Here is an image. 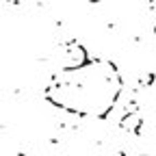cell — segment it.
I'll list each match as a JSON object with an SVG mask.
<instances>
[{"mask_svg":"<svg viewBox=\"0 0 156 156\" xmlns=\"http://www.w3.org/2000/svg\"><path fill=\"white\" fill-rule=\"evenodd\" d=\"M119 126H122L124 130H128V132H134L136 128L141 126V115H139V113H128L126 117H122Z\"/></svg>","mask_w":156,"mask_h":156,"instance_id":"cell-1","label":"cell"}]
</instances>
